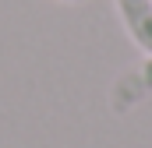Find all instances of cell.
Wrapping results in <instances>:
<instances>
[{"label": "cell", "instance_id": "cell-1", "mask_svg": "<svg viewBox=\"0 0 152 148\" xmlns=\"http://www.w3.org/2000/svg\"><path fill=\"white\" fill-rule=\"evenodd\" d=\"M149 95H152V53L113 81V88H110V110L127 113V110H134L138 102H145Z\"/></svg>", "mask_w": 152, "mask_h": 148}, {"label": "cell", "instance_id": "cell-2", "mask_svg": "<svg viewBox=\"0 0 152 148\" xmlns=\"http://www.w3.org/2000/svg\"><path fill=\"white\" fill-rule=\"evenodd\" d=\"M124 32L131 36V42L149 57L152 53V0H113Z\"/></svg>", "mask_w": 152, "mask_h": 148}, {"label": "cell", "instance_id": "cell-3", "mask_svg": "<svg viewBox=\"0 0 152 148\" xmlns=\"http://www.w3.org/2000/svg\"><path fill=\"white\" fill-rule=\"evenodd\" d=\"M67 4H81V0H67Z\"/></svg>", "mask_w": 152, "mask_h": 148}]
</instances>
